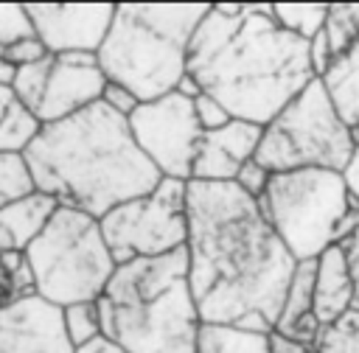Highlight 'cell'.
Masks as SVG:
<instances>
[{
  "label": "cell",
  "mask_w": 359,
  "mask_h": 353,
  "mask_svg": "<svg viewBox=\"0 0 359 353\" xmlns=\"http://www.w3.org/2000/svg\"><path fill=\"white\" fill-rule=\"evenodd\" d=\"M272 14L283 31L311 42L325 28L328 6L325 3H272Z\"/></svg>",
  "instance_id": "cell-21"
},
{
  "label": "cell",
  "mask_w": 359,
  "mask_h": 353,
  "mask_svg": "<svg viewBox=\"0 0 359 353\" xmlns=\"http://www.w3.org/2000/svg\"><path fill=\"white\" fill-rule=\"evenodd\" d=\"M34 34L48 53H98L112 20V3H25Z\"/></svg>",
  "instance_id": "cell-11"
},
{
  "label": "cell",
  "mask_w": 359,
  "mask_h": 353,
  "mask_svg": "<svg viewBox=\"0 0 359 353\" xmlns=\"http://www.w3.org/2000/svg\"><path fill=\"white\" fill-rule=\"evenodd\" d=\"M129 129L160 176L191 182V168L202 137L191 98L168 92L157 101H143L129 118Z\"/></svg>",
  "instance_id": "cell-10"
},
{
  "label": "cell",
  "mask_w": 359,
  "mask_h": 353,
  "mask_svg": "<svg viewBox=\"0 0 359 353\" xmlns=\"http://www.w3.org/2000/svg\"><path fill=\"white\" fill-rule=\"evenodd\" d=\"M25 258L36 294L59 308L104 297L118 269L101 221L73 207L56 210L45 233L25 249Z\"/></svg>",
  "instance_id": "cell-7"
},
{
  "label": "cell",
  "mask_w": 359,
  "mask_h": 353,
  "mask_svg": "<svg viewBox=\"0 0 359 353\" xmlns=\"http://www.w3.org/2000/svg\"><path fill=\"white\" fill-rule=\"evenodd\" d=\"M42 120L25 104L14 98L6 118L0 120V154H25L42 132Z\"/></svg>",
  "instance_id": "cell-20"
},
{
  "label": "cell",
  "mask_w": 359,
  "mask_h": 353,
  "mask_svg": "<svg viewBox=\"0 0 359 353\" xmlns=\"http://www.w3.org/2000/svg\"><path fill=\"white\" fill-rule=\"evenodd\" d=\"M264 126L233 118L216 132H202L191 179L194 182H236L244 162L255 160Z\"/></svg>",
  "instance_id": "cell-14"
},
{
  "label": "cell",
  "mask_w": 359,
  "mask_h": 353,
  "mask_svg": "<svg viewBox=\"0 0 359 353\" xmlns=\"http://www.w3.org/2000/svg\"><path fill=\"white\" fill-rule=\"evenodd\" d=\"M45 56H48V48H45L42 39L34 34V36H25V39H20L17 45H11V48L3 53V62L17 70V67L34 64V62H39V59H45Z\"/></svg>",
  "instance_id": "cell-30"
},
{
  "label": "cell",
  "mask_w": 359,
  "mask_h": 353,
  "mask_svg": "<svg viewBox=\"0 0 359 353\" xmlns=\"http://www.w3.org/2000/svg\"><path fill=\"white\" fill-rule=\"evenodd\" d=\"M269 182H272V171H269V168H264L258 160L244 162V165H241V171H238V176H236V185H238L247 196H252V199H258V202L264 199V193H266Z\"/></svg>",
  "instance_id": "cell-29"
},
{
  "label": "cell",
  "mask_w": 359,
  "mask_h": 353,
  "mask_svg": "<svg viewBox=\"0 0 359 353\" xmlns=\"http://www.w3.org/2000/svg\"><path fill=\"white\" fill-rule=\"evenodd\" d=\"M104 336L126 353H196L202 317L188 280V249L121 263L98 297Z\"/></svg>",
  "instance_id": "cell-4"
},
{
  "label": "cell",
  "mask_w": 359,
  "mask_h": 353,
  "mask_svg": "<svg viewBox=\"0 0 359 353\" xmlns=\"http://www.w3.org/2000/svg\"><path fill=\"white\" fill-rule=\"evenodd\" d=\"M25 157L42 193L93 219L154 191L163 179L135 143L129 118L101 101L79 115L45 123Z\"/></svg>",
  "instance_id": "cell-3"
},
{
  "label": "cell",
  "mask_w": 359,
  "mask_h": 353,
  "mask_svg": "<svg viewBox=\"0 0 359 353\" xmlns=\"http://www.w3.org/2000/svg\"><path fill=\"white\" fill-rule=\"evenodd\" d=\"M317 353H359V311L345 314L339 322L323 328Z\"/></svg>",
  "instance_id": "cell-26"
},
{
  "label": "cell",
  "mask_w": 359,
  "mask_h": 353,
  "mask_svg": "<svg viewBox=\"0 0 359 353\" xmlns=\"http://www.w3.org/2000/svg\"><path fill=\"white\" fill-rule=\"evenodd\" d=\"M34 36V22L28 17L25 3H0V59L20 39Z\"/></svg>",
  "instance_id": "cell-27"
},
{
  "label": "cell",
  "mask_w": 359,
  "mask_h": 353,
  "mask_svg": "<svg viewBox=\"0 0 359 353\" xmlns=\"http://www.w3.org/2000/svg\"><path fill=\"white\" fill-rule=\"evenodd\" d=\"M353 280L342 247H331L317 258L314 275V314L323 328L339 322L353 311Z\"/></svg>",
  "instance_id": "cell-16"
},
{
  "label": "cell",
  "mask_w": 359,
  "mask_h": 353,
  "mask_svg": "<svg viewBox=\"0 0 359 353\" xmlns=\"http://www.w3.org/2000/svg\"><path fill=\"white\" fill-rule=\"evenodd\" d=\"M194 112H196V120H199L202 132H216V129H222V126H227L233 120V115L227 112V106L219 104L208 92H202L199 98H194Z\"/></svg>",
  "instance_id": "cell-28"
},
{
  "label": "cell",
  "mask_w": 359,
  "mask_h": 353,
  "mask_svg": "<svg viewBox=\"0 0 359 353\" xmlns=\"http://www.w3.org/2000/svg\"><path fill=\"white\" fill-rule=\"evenodd\" d=\"M208 11L210 3H115L112 28L98 50L107 81L123 84L140 101L174 92Z\"/></svg>",
  "instance_id": "cell-5"
},
{
  "label": "cell",
  "mask_w": 359,
  "mask_h": 353,
  "mask_svg": "<svg viewBox=\"0 0 359 353\" xmlns=\"http://www.w3.org/2000/svg\"><path fill=\"white\" fill-rule=\"evenodd\" d=\"M258 205L294 261H317L359 227V202L342 171L303 168L272 174Z\"/></svg>",
  "instance_id": "cell-6"
},
{
  "label": "cell",
  "mask_w": 359,
  "mask_h": 353,
  "mask_svg": "<svg viewBox=\"0 0 359 353\" xmlns=\"http://www.w3.org/2000/svg\"><path fill=\"white\" fill-rule=\"evenodd\" d=\"M50 64H53V56L48 53L45 59H39L34 64H25V67H17V73H14L11 92L31 112L39 109V101L45 95V84H48V76H50Z\"/></svg>",
  "instance_id": "cell-25"
},
{
  "label": "cell",
  "mask_w": 359,
  "mask_h": 353,
  "mask_svg": "<svg viewBox=\"0 0 359 353\" xmlns=\"http://www.w3.org/2000/svg\"><path fill=\"white\" fill-rule=\"evenodd\" d=\"M0 353H76L62 308L39 294L17 297L0 308Z\"/></svg>",
  "instance_id": "cell-12"
},
{
  "label": "cell",
  "mask_w": 359,
  "mask_h": 353,
  "mask_svg": "<svg viewBox=\"0 0 359 353\" xmlns=\"http://www.w3.org/2000/svg\"><path fill=\"white\" fill-rule=\"evenodd\" d=\"M196 353H272V333L202 322Z\"/></svg>",
  "instance_id": "cell-19"
},
{
  "label": "cell",
  "mask_w": 359,
  "mask_h": 353,
  "mask_svg": "<svg viewBox=\"0 0 359 353\" xmlns=\"http://www.w3.org/2000/svg\"><path fill=\"white\" fill-rule=\"evenodd\" d=\"M11 104H14V92H11V87H8V84H0V120L6 118V112H8Z\"/></svg>",
  "instance_id": "cell-37"
},
{
  "label": "cell",
  "mask_w": 359,
  "mask_h": 353,
  "mask_svg": "<svg viewBox=\"0 0 359 353\" xmlns=\"http://www.w3.org/2000/svg\"><path fill=\"white\" fill-rule=\"evenodd\" d=\"M36 179L25 154H0V207L36 193Z\"/></svg>",
  "instance_id": "cell-22"
},
{
  "label": "cell",
  "mask_w": 359,
  "mask_h": 353,
  "mask_svg": "<svg viewBox=\"0 0 359 353\" xmlns=\"http://www.w3.org/2000/svg\"><path fill=\"white\" fill-rule=\"evenodd\" d=\"M272 353H317L314 345H303V342H292L280 333L272 331Z\"/></svg>",
  "instance_id": "cell-33"
},
{
  "label": "cell",
  "mask_w": 359,
  "mask_h": 353,
  "mask_svg": "<svg viewBox=\"0 0 359 353\" xmlns=\"http://www.w3.org/2000/svg\"><path fill=\"white\" fill-rule=\"evenodd\" d=\"M320 81L325 84L342 120L351 129H359V42L339 53Z\"/></svg>",
  "instance_id": "cell-18"
},
{
  "label": "cell",
  "mask_w": 359,
  "mask_h": 353,
  "mask_svg": "<svg viewBox=\"0 0 359 353\" xmlns=\"http://www.w3.org/2000/svg\"><path fill=\"white\" fill-rule=\"evenodd\" d=\"M14 73H17V70L0 59V84H8V87H11V81H14Z\"/></svg>",
  "instance_id": "cell-38"
},
{
  "label": "cell",
  "mask_w": 359,
  "mask_h": 353,
  "mask_svg": "<svg viewBox=\"0 0 359 353\" xmlns=\"http://www.w3.org/2000/svg\"><path fill=\"white\" fill-rule=\"evenodd\" d=\"M98 221L118 266L171 255L188 244V182L163 176L154 191L112 207Z\"/></svg>",
  "instance_id": "cell-9"
},
{
  "label": "cell",
  "mask_w": 359,
  "mask_h": 353,
  "mask_svg": "<svg viewBox=\"0 0 359 353\" xmlns=\"http://www.w3.org/2000/svg\"><path fill=\"white\" fill-rule=\"evenodd\" d=\"M325 34H328L334 59L345 53L351 45H356L359 42V3H331Z\"/></svg>",
  "instance_id": "cell-24"
},
{
  "label": "cell",
  "mask_w": 359,
  "mask_h": 353,
  "mask_svg": "<svg viewBox=\"0 0 359 353\" xmlns=\"http://www.w3.org/2000/svg\"><path fill=\"white\" fill-rule=\"evenodd\" d=\"M59 207L62 205L42 191L20 202L3 205L0 207V252H8V249L25 252L45 233V227L50 224Z\"/></svg>",
  "instance_id": "cell-17"
},
{
  "label": "cell",
  "mask_w": 359,
  "mask_h": 353,
  "mask_svg": "<svg viewBox=\"0 0 359 353\" xmlns=\"http://www.w3.org/2000/svg\"><path fill=\"white\" fill-rule=\"evenodd\" d=\"M11 300H17L14 297V286H11V277H8V272L3 269V261H0V308L8 305Z\"/></svg>",
  "instance_id": "cell-36"
},
{
  "label": "cell",
  "mask_w": 359,
  "mask_h": 353,
  "mask_svg": "<svg viewBox=\"0 0 359 353\" xmlns=\"http://www.w3.org/2000/svg\"><path fill=\"white\" fill-rule=\"evenodd\" d=\"M104 87L107 76L98 64V53H59L53 56L36 115L42 123H56L70 115H79L101 101Z\"/></svg>",
  "instance_id": "cell-13"
},
{
  "label": "cell",
  "mask_w": 359,
  "mask_h": 353,
  "mask_svg": "<svg viewBox=\"0 0 359 353\" xmlns=\"http://www.w3.org/2000/svg\"><path fill=\"white\" fill-rule=\"evenodd\" d=\"M314 275L317 261H297V269L283 297L280 317L275 322V333L303 345H317L323 333V325L314 314Z\"/></svg>",
  "instance_id": "cell-15"
},
{
  "label": "cell",
  "mask_w": 359,
  "mask_h": 353,
  "mask_svg": "<svg viewBox=\"0 0 359 353\" xmlns=\"http://www.w3.org/2000/svg\"><path fill=\"white\" fill-rule=\"evenodd\" d=\"M76 353H126L121 345H115L112 339H95V342H90V345H84V347H79Z\"/></svg>",
  "instance_id": "cell-34"
},
{
  "label": "cell",
  "mask_w": 359,
  "mask_h": 353,
  "mask_svg": "<svg viewBox=\"0 0 359 353\" xmlns=\"http://www.w3.org/2000/svg\"><path fill=\"white\" fill-rule=\"evenodd\" d=\"M188 280L202 322L272 333L294 255L236 182H188Z\"/></svg>",
  "instance_id": "cell-1"
},
{
  "label": "cell",
  "mask_w": 359,
  "mask_h": 353,
  "mask_svg": "<svg viewBox=\"0 0 359 353\" xmlns=\"http://www.w3.org/2000/svg\"><path fill=\"white\" fill-rule=\"evenodd\" d=\"M342 252H345V261H348V269H351V280H353V311H359V227L339 244Z\"/></svg>",
  "instance_id": "cell-32"
},
{
  "label": "cell",
  "mask_w": 359,
  "mask_h": 353,
  "mask_svg": "<svg viewBox=\"0 0 359 353\" xmlns=\"http://www.w3.org/2000/svg\"><path fill=\"white\" fill-rule=\"evenodd\" d=\"M345 179H348L351 193H353V196H356V202H359V146H356V154H353L351 165L345 168Z\"/></svg>",
  "instance_id": "cell-35"
},
{
  "label": "cell",
  "mask_w": 359,
  "mask_h": 353,
  "mask_svg": "<svg viewBox=\"0 0 359 353\" xmlns=\"http://www.w3.org/2000/svg\"><path fill=\"white\" fill-rule=\"evenodd\" d=\"M101 104H107L112 112H118L121 118H132L135 109L143 104L132 90H126L123 84H115V81H107L104 87V95H101Z\"/></svg>",
  "instance_id": "cell-31"
},
{
  "label": "cell",
  "mask_w": 359,
  "mask_h": 353,
  "mask_svg": "<svg viewBox=\"0 0 359 353\" xmlns=\"http://www.w3.org/2000/svg\"><path fill=\"white\" fill-rule=\"evenodd\" d=\"M353 154V129L337 112L325 84L314 78L264 126L255 160L272 174L303 168H328L345 174Z\"/></svg>",
  "instance_id": "cell-8"
},
{
  "label": "cell",
  "mask_w": 359,
  "mask_h": 353,
  "mask_svg": "<svg viewBox=\"0 0 359 353\" xmlns=\"http://www.w3.org/2000/svg\"><path fill=\"white\" fill-rule=\"evenodd\" d=\"M62 319H65V331L73 342V347H84L95 339H104V322H101V305L98 300H87V303H73L67 308H62Z\"/></svg>",
  "instance_id": "cell-23"
},
{
  "label": "cell",
  "mask_w": 359,
  "mask_h": 353,
  "mask_svg": "<svg viewBox=\"0 0 359 353\" xmlns=\"http://www.w3.org/2000/svg\"><path fill=\"white\" fill-rule=\"evenodd\" d=\"M353 137H356V146H359V129H353Z\"/></svg>",
  "instance_id": "cell-39"
},
{
  "label": "cell",
  "mask_w": 359,
  "mask_h": 353,
  "mask_svg": "<svg viewBox=\"0 0 359 353\" xmlns=\"http://www.w3.org/2000/svg\"><path fill=\"white\" fill-rule=\"evenodd\" d=\"M188 76L238 120L266 126L314 78L309 42L275 22L272 3H216L199 22Z\"/></svg>",
  "instance_id": "cell-2"
}]
</instances>
